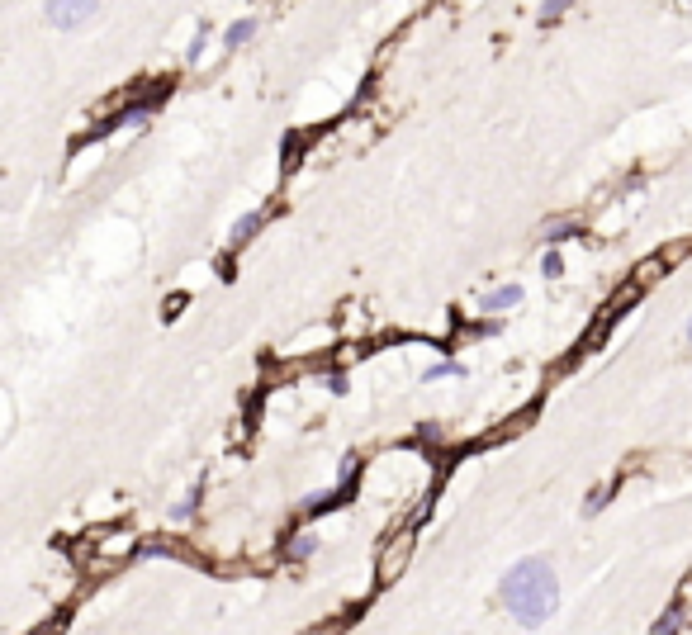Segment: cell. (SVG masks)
Wrapping results in <instances>:
<instances>
[{
	"mask_svg": "<svg viewBox=\"0 0 692 635\" xmlns=\"http://www.w3.org/2000/svg\"><path fill=\"white\" fill-rule=\"evenodd\" d=\"M498 598H503V607H508V617L517 621V626L536 631V626H546V621L555 617V607H560V579H555L550 560L527 555V560H517L508 574H503Z\"/></svg>",
	"mask_w": 692,
	"mask_h": 635,
	"instance_id": "6da1fadb",
	"label": "cell"
},
{
	"mask_svg": "<svg viewBox=\"0 0 692 635\" xmlns=\"http://www.w3.org/2000/svg\"><path fill=\"white\" fill-rule=\"evenodd\" d=\"M418 527H422V517L418 522H408V527H399L389 541L380 545V555H375V574H380V583H394L408 569V560H413V545H418Z\"/></svg>",
	"mask_w": 692,
	"mask_h": 635,
	"instance_id": "7a4b0ae2",
	"label": "cell"
},
{
	"mask_svg": "<svg viewBox=\"0 0 692 635\" xmlns=\"http://www.w3.org/2000/svg\"><path fill=\"white\" fill-rule=\"evenodd\" d=\"M100 5L105 0H43V19L53 29H62V34H72V29H86L100 15Z\"/></svg>",
	"mask_w": 692,
	"mask_h": 635,
	"instance_id": "3957f363",
	"label": "cell"
},
{
	"mask_svg": "<svg viewBox=\"0 0 692 635\" xmlns=\"http://www.w3.org/2000/svg\"><path fill=\"white\" fill-rule=\"evenodd\" d=\"M162 100H166V86H162L157 95H133L128 105L114 109V114L105 119V124H95L91 138H100V133H119V128H133V124H147V119L157 114V105H162Z\"/></svg>",
	"mask_w": 692,
	"mask_h": 635,
	"instance_id": "277c9868",
	"label": "cell"
},
{
	"mask_svg": "<svg viewBox=\"0 0 692 635\" xmlns=\"http://www.w3.org/2000/svg\"><path fill=\"white\" fill-rule=\"evenodd\" d=\"M266 209H252V214H242L233 223V228H228V252H242V247H247V242H252L256 233H261V228H266Z\"/></svg>",
	"mask_w": 692,
	"mask_h": 635,
	"instance_id": "5b68a950",
	"label": "cell"
},
{
	"mask_svg": "<svg viewBox=\"0 0 692 635\" xmlns=\"http://www.w3.org/2000/svg\"><path fill=\"white\" fill-rule=\"evenodd\" d=\"M517 304H522V285H498V290H489L484 299H479V309L493 313V318H498V313H508V309H517Z\"/></svg>",
	"mask_w": 692,
	"mask_h": 635,
	"instance_id": "8992f818",
	"label": "cell"
},
{
	"mask_svg": "<svg viewBox=\"0 0 692 635\" xmlns=\"http://www.w3.org/2000/svg\"><path fill=\"white\" fill-rule=\"evenodd\" d=\"M252 38H256V19H233L223 29V48H247Z\"/></svg>",
	"mask_w": 692,
	"mask_h": 635,
	"instance_id": "52a82bcc",
	"label": "cell"
},
{
	"mask_svg": "<svg viewBox=\"0 0 692 635\" xmlns=\"http://www.w3.org/2000/svg\"><path fill=\"white\" fill-rule=\"evenodd\" d=\"M318 536H313V531H294L290 536V545H285V555H290V560H313V555H318Z\"/></svg>",
	"mask_w": 692,
	"mask_h": 635,
	"instance_id": "ba28073f",
	"label": "cell"
},
{
	"mask_svg": "<svg viewBox=\"0 0 692 635\" xmlns=\"http://www.w3.org/2000/svg\"><path fill=\"white\" fill-rule=\"evenodd\" d=\"M683 626H688V602L678 598L674 607H669V612L655 621V635H674V631H683Z\"/></svg>",
	"mask_w": 692,
	"mask_h": 635,
	"instance_id": "9c48e42d",
	"label": "cell"
},
{
	"mask_svg": "<svg viewBox=\"0 0 692 635\" xmlns=\"http://www.w3.org/2000/svg\"><path fill=\"white\" fill-rule=\"evenodd\" d=\"M422 380L432 384V380H465V365L460 361H437V365H427L422 370Z\"/></svg>",
	"mask_w": 692,
	"mask_h": 635,
	"instance_id": "30bf717a",
	"label": "cell"
},
{
	"mask_svg": "<svg viewBox=\"0 0 692 635\" xmlns=\"http://www.w3.org/2000/svg\"><path fill=\"white\" fill-rule=\"evenodd\" d=\"M209 43H214V29H209V24H200V34H195V43H190V53H185V62H190V67H200L204 53H209Z\"/></svg>",
	"mask_w": 692,
	"mask_h": 635,
	"instance_id": "8fae6325",
	"label": "cell"
},
{
	"mask_svg": "<svg viewBox=\"0 0 692 635\" xmlns=\"http://www.w3.org/2000/svg\"><path fill=\"white\" fill-rule=\"evenodd\" d=\"M541 275H546V280H560V275H565V256H560L555 242H550V252L541 256Z\"/></svg>",
	"mask_w": 692,
	"mask_h": 635,
	"instance_id": "7c38bea8",
	"label": "cell"
},
{
	"mask_svg": "<svg viewBox=\"0 0 692 635\" xmlns=\"http://www.w3.org/2000/svg\"><path fill=\"white\" fill-rule=\"evenodd\" d=\"M569 5H574V0H541V24H555Z\"/></svg>",
	"mask_w": 692,
	"mask_h": 635,
	"instance_id": "4fadbf2b",
	"label": "cell"
},
{
	"mask_svg": "<svg viewBox=\"0 0 692 635\" xmlns=\"http://www.w3.org/2000/svg\"><path fill=\"white\" fill-rule=\"evenodd\" d=\"M574 233H579L574 223H555V228H550V242H565V237H574Z\"/></svg>",
	"mask_w": 692,
	"mask_h": 635,
	"instance_id": "5bb4252c",
	"label": "cell"
},
{
	"mask_svg": "<svg viewBox=\"0 0 692 635\" xmlns=\"http://www.w3.org/2000/svg\"><path fill=\"white\" fill-rule=\"evenodd\" d=\"M688 346H692V318H688Z\"/></svg>",
	"mask_w": 692,
	"mask_h": 635,
	"instance_id": "9a60e30c",
	"label": "cell"
}]
</instances>
